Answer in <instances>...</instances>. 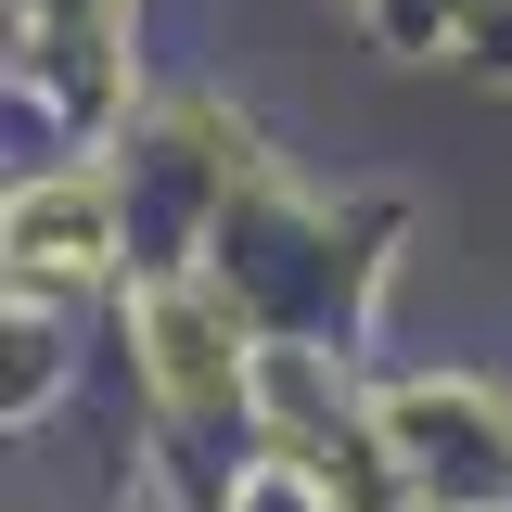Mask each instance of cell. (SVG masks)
<instances>
[{
    "label": "cell",
    "instance_id": "1",
    "mask_svg": "<svg viewBox=\"0 0 512 512\" xmlns=\"http://www.w3.org/2000/svg\"><path fill=\"white\" fill-rule=\"evenodd\" d=\"M13 256H39V269H103V192L90 180H52L13 205Z\"/></svg>",
    "mask_w": 512,
    "mask_h": 512
}]
</instances>
